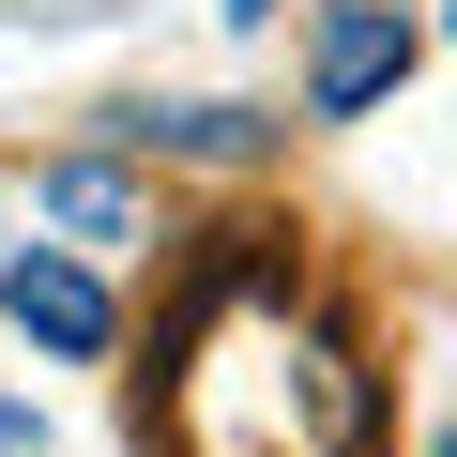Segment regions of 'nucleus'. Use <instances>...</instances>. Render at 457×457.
Returning <instances> with one entry per match:
<instances>
[{
	"instance_id": "obj_2",
	"label": "nucleus",
	"mask_w": 457,
	"mask_h": 457,
	"mask_svg": "<svg viewBox=\"0 0 457 457\" xmlns=\"http://www.w3.org/2000/svg\"><path fill=\"white\" fill-rule=\"evenodd\" d=\"M0 305H16L62 366H92V351H107V290H92L77 260H46V245H31V260H0Z\"/></svg>"
},
{
	"instance_id": "obj_1",
	"label": "nucleus",
	"mask_w": 457,
	"mask_h": 457,
	"mask_svg": "<svg viewBox=\"0 0 457 457\" xmlns=\"http://www.w3.org/2000/svg\"><path fill=\"white\" fill-rule=\"evenodd\" d=\"M411 77V0H320V46H305V107L351 122Z\"/></svg>"
},
{
	"instance_id": "obj_7",
	"label": "nucleus",
	"mask_w": 457,
	"mask_h": 457,
	"mask_svg": "<svg viewBox=\"0 0 457 457\" xmlns=\"http://www.w3.org/2000/svg\"><path fill=\"white\" fill-rule=\"evenodd\" d=\"M427 457H457V427H442V442H427Z\"/></svg>"
},
{
	"instance_id": "obj_6",
	"label": "nucleus",
	"mask_w": 457,
	"mask_h": 457,
	"mask_svg": "<svg viewBox=\"0 0 457 457\" xmlns=\"http://www.w3.org/2000/svg\"><path fill=\"white\" fill-rule=\"evenodd\" d=\"M228 16H275V0H228Z\"/></svg>"
},
{
	"instance_id": "obj_5",
	"label": "nucleus",
	"mask_w": 457,
	"mask_h": 457,
	"mask_svg": "<svg viewBox=\"0 0 457 457\" xmlns=\"http://www.w3.org/2000/svg\"><path fill=\"white\" fill-rule=\"evenodd\" d=\"M0 457H46V427H31V411H16V396H0Z\"/></svg>"
},
{
	"instance_id": "obj_4",
	"label": "nucleus",
	"mask_w": 457,
	"mask_h": 457,
	"mask_svg": "<svg viewBox=\"0 0 457 457\" xmlns=\"http://www.w3.org/2000/svg\"><path fill=\"white\" fill-rule=\"evenodd\" d=\"M153 137H168V153H213V168H228V153H260L275 122H260V107H153Z\"/></svg>"
},
{
	"instance_id": "obj_3",
	"label": "nucleus",
	"mask_w": 457,
	"mask_h": 457,
	"mask_svg": "<svg viewBox=\"0 0 457 457\" xmlns=\"http://www.w3.org/2000/svg\"><path fill=\"white\" fill-rule=\"evenodd\" d=\"M46 213L77 228V245H137V183L122 168H46Z\"/></svg>"
}]
</instances>
